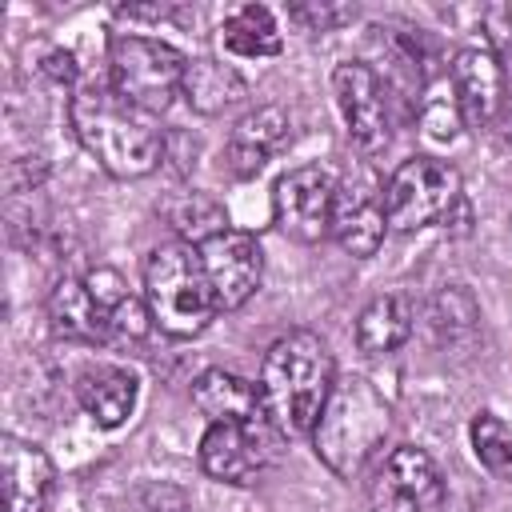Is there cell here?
I'll use <instances>...</instances> for the list:
<instances>
[{
    "mask_svg": "<svg viewBox=\"0 0 512 512\" xmlns=\"http://www.w3.org/2000/svg\"><path fill=\"white\" fill-rule=\"evenodd\" d=\"M192 404L200 408V416H208V424H244L264 416L260 388L224 368H208L192 380Z\"/></svg>",
    "mask_w": 512,
    "mask_h": 512,
    "instance_id": "cell-17",
    "label": "cell"
},
{
    "mask_svg": "<svg viewBox=\"0 0 512 512\" xmlns=\"http://www.w3.org/2000/svg\"><path fill=\"white\" fill-rule=\"evenodd\" d=\"M44 72H48L56 84H72V80H76V56L64 52V48L48 52V56H44Z\"/></svg>",
    "mask_w": 512,
    "mask_h": 512,
    "instance_id": "cell-28",
    "label": "cell"
},
{
    "mask_svg": "<svg viewBox=\"0 0 512 512\" xmlns=\"http://www.w3.org/2000/svg\"><path fill=\"white\" fill-rule=\"evenodd\" d=\"M388 428H392V408L376 392V384H368L364 376H344L332 384V396L312 428L316 456L336 476L352 480L372 460Z\"/></svg>",
    "mask_w": 512,
    "mask_h": 512,
    "instance_id": "cell-3",
    "label": "cell"
},
{
    "mask_svg": "<svg viewBox=\"0 0 512 512\" xmlns=\"http://www.w3.org/2000/svg\"><path fill=\"white\" fill-rule=\"evenodd\" d=\"M68 124L96 164L116 180H140L164 160V136L148 112L132 108L116 88L84 84L68 100Z\"/></svg>",
    "mask_w": 512,
    "mask_h": 512,
    "instance_id": "cell-2",
    "label": "cell"
},
{
    "mask_svg": "<svg viewBox=\"0 0 512 512\" xmlns=\"http://www.w3.org/2000/svg\"><path fill=\"white\" fill-rule=\"evenodd\" d=\"M384 232H388L384 192L364 176H348L336 188V204H332V236H336V244L348 256L368 260L384 244Z\"/></svg>",
    "mask_w": 512,
    "mask_h": 512,
    "instance_id": "cell-13",
    "label": "cell"
},
{
    "mask_svg": "<svg viewBox=\"0 0 512 512\" xmlns=\"http://www.w3.org/2000/svg\"><path fill=\"white\" fill-rule=\"evenodd\" d=\"M48 320L52 332L76 344H104L116 328L108 320V312L100 308V300L92 296V288L76 276H64L52 292H48Z\"/></svg>",
    "mask_w": 512,
    "mask_h": 512,
    "instance_id": "cell-15",
    "label": "cell"
},
{
    "mask_svg": "<svg viewBox=\"0 0 512 512\" xmlns=\"http://www.w3.org/2000/svg\"><path fill=\"white\" fill-rule=\"evenodd\" d=\"M220 40L232 56H248V60H264L284 48L280 24H276L272 8H264V4H240L236 12H228Z\"/></svg>",
    "mask_w": 512,
    "mask_h": 512,
    "instance_id": "cell-20",
    "label": "cell"
},
{
    "mask_svg": "<svg viewBox=\"0 0 512 512\" xmlns=\"http://www.w3.org/2000/svg\"><path fill=\"white\" fill-rule=\"evenodd\" d=\"M0 476H4V512H44L52 496L56 468L48 452L32 440H0Z\"/></svg>",
    "mask_w": 512,
    "mask_h": 512,
    "instance_id": "cell-14",
    "label": "cell"
},
{
    "mask_svg": "<svg viewBox=\"0 0 512 512\" xmlns=\"http://www.w3.org/2000/svg\"><path fill=\"white\" fill-rule=\"evenodd\" d=\"M492 132H496V140H500L504 148H512V92H508L504 108L496 112V120H492Z\"/></svg>",
    "mask_w": 512,
    "mask_h": 512,
    "instance_id": "cell-29",
    "label": "cell"
},
{
    "mask_svg": "<svg viewBox=\"0 0 512 512\" xmlns=\"http://www.w3.org/2000/svg\"><path fill=\"white\" fill-rule=\"evenodd\" d=\"M468 220H472V208H468V200L460 196V200L452 204V212L444 216V228L452 224V232H468Z\"/></svg>",
    "mask_w": 512,
    "mask_h": 512,
    "instance_id": "cell-30",
    "label": "cell"
},
{
    "mask_svg": "<svg viewBox=\"0 0 512 512\" xmlns=\"http://www.w3.org/2000/svg\"><path fill=\"white\" fill-rule=\"evenodd\" d=\"M448 84H452V96H456V104H460L464 124H472V128H492L496 112H500L504 100H508V72H504V60H500L492 48H460V52L452 56Z\"/></svg>",
    "mask_w": 512,
    "mask_h": 512,
    "instance_id": "cell-11",
    "label": "cell"
},
{
    "mask_svg": "<svg viewBox=\"0 0 512 512\" xmlns=\"http://www.w3.org/2000/svg\"><path fill=\"white\" fill-rule=\"evenodd\" d=\"M332 92H336V104L344 112V124H348V136H352L356 152L360 156L384 152L388 136H392V124H388L380 76L364 60H344L332 72Z\"/></svg>",
    "mask_w": 512,
    "mask_h": 512,
    "instance_id": "cell-9",
    "label": "cell"
},
{
    "mask_svg": "<svg viewBox=\"0 0 512 512\" xmlns=\"http://www.w3.org/2000/svg\"><path fill=\"white\" fill-rule=\"evenodd\" d=\"M476 320H480V308H476V300H472L468 288L452 284V288L436 292V300H432V328L436 332H448V340H452V336L472 332Z\"/></svg>",
    "mask_w": 512,
    "mask_h": 512,
    "instance_id": "cell-23",
    "label": "cell"
},
{
    "mask_svg": "<svg viewBox=\"0 0 512 512\" xmlns=\"http://www.w3.org/2000/svg\"><path fill=\"white\" fill-rule=\"evenodd\" d=\"M336 384V364L328 344L308 332L296 328L288 336H280L260 364V408L264 420L280 432V436H304L316 428L328 396Z\"/></svg>",
    "mask_w": 512,
    "mask_h": 512,
    "instance_id": "cell-1",
    "label": "cell"
},
{
    "mask_svg": "<svg viewBox=\"0 0 512 512\" xmlns=\"http://www.w3.org/2000/svg\"><path fill=\"white\" fill-rule=\"evenodd\" d=\"M440 496H444V480L436 460L412 444L392 448L368 484V500L376 512H432Z\"/></svg>",
    "mask_w": 512,
    "mask_h": 512,
    "instance_id": "cell-8",
    "label": "cell"
},
{
    "mask_svg": "<svg viewBox=\"0 0 512 512\" xmlns=\"http://www.w3.org/2000/svg\"><path fill=\"white\" fill-rule=\"evenodd\" d=\"M412 336V304L400 292L376 296L360 316H356V348L368 356L392 352Z\"/></svg>",
    "mask_w": 512,
    "mask_h": 512,
    "instance_id": "cell-19",
    "label": "cell"
},
{
    "mask_svg": "<svg viewBox=\"0 0 512 512\" xmlns=\"http://www.w3.org/2000/svg\"><path fill=\"white\" fill-rule=\"evenodd\" d=\"M284 136H288V116H284V108L264 104V108L248 112V116L236 124V136H232V140H244V144H256V148L272 152Z\"/></svg>",
    "mask_w": 512,
    "mask_h": 512,
    "instance_id": "cell-25",
    "label": "cell"
},
{
    "mask_svg": "<svg viewBox=\"0 0 512 512\" xmlns=\"http://www.w3.org/2000/svg\"><path fill=\"white\" fill-rule=\"evenodd\" d=\"M264 160H268V152L256 148V144H244V140H232V144H228V168H232L240 180L256 176V172L264 168Z\"/></svg>",
    "mask_w": 512,
    "mask_h": 512,
    "instance_id": "cell-27",
    "label": "cell"
},
{
    "mask_svg": "<svg viewBox=\"0 0 512 512\" xmlns=\"http://www.w3.org/2000/svg\"><path fill=\"white\" fill-rule=\"evenodd\" d=\"M164 212H168V224L184 236V244H200V240L232 228L228 216H224V208L212 196H204V192H184V196L168 200Z\"/></svg>",
    "mask_w": 512,
    "mask_h": 512,
    "instance_id": "cell-21",
    "label": "cell"
},
{
    "mask_svg": "<svg viewBox=\"0 0 512 512\" xmlns=\"http://www.w3.org/2000/svg\"><path fill=\"white\" fill-rule=\"evenodd\" d=\"M180 96L200 112V116H216L240 100H248V84L244 76L232 68V64H220V60H188V72H184V84H180Z\"/></svg>",
    "mask_w": 512,
    "mask_h": 512,
    "instance_id": "cell-18",
    "label": "cell"
},
{
    "mask_svg": "<svg viewBox=\"0 0 512 512\" xmlns=\"http://www.w3.org/2000/svg\"><path fill=\"white\" fill-rule=\"evenodd\" d=\"M196 252H200V264H204V276L212 284V296H216L220 312L240 308L260 288L264 252H260L256 236H248L240 228H224V232L200 240Z\"/></svg>",
    "mask_w": 512,
    "mask_h": 512,
    "instance_id": "cell-10",
    "label": "cell"
},
{
    "mask_svg": "<svg viewBox=\"0 0 512 512\" xmlns=\"http://www.w3.org/2000/svg\"><path fill=\"white\" fill-rule=\"evenodd\" d=\"M292 16H296V20H304L308 28L328 32V28L344 24V20H352V16H356V8H348V4H296V8H292Z\"/></svg>",
    "mask_w": 512,
    "mask_h": 512,
    "instance_id": "cell-26",
    "label": "cell"
},
{
    "mask_svg": "<svg viewBox=\"0 0 512 512\" xmlns=\"http://www.w3.org/2000/svg\"><path fill=\"white\" fill-rule=\"evenodd\" d=\"M468 432H472V452L484 464V472L512 484V424H504L492 412H480Z\"/></svg>",
    "mask_w": 512,
    "mask_h": 512,
    "instance_id": "cell-22",
    "label": "cell"
},
{
    "mask_svg": "<svg viewBox=\"0 0 512 512\" xmlns=\"http://www.w3.org/2000/svg\"><path fill=\"white\" fill-rule=\"evenodd\" d=\"M460 196L464 192H460V176L452 164H444L436 156H412L384 184L388 228H396V232L428 228V224L444 220Z\"/></svg>",
    "mask_w": 512,
    "mask_h": 512,
    "instance_id": "cell-6",
    "label": "cell"
},
{
    "mask_svg": "<svg viewBox=\"0 0 512 512\" xmlns=\"http://www.w3.org/2000/svg\"><path fill=\"white\" fill-rule=\"evenodd\" d=\"M460 124H464V116H460V104L452 96V84H448V92L444 88H432L424 96V104H420V128H424V136L432 144H452L460 136Z\"/></svg>",
    "mask_w": 512,
    "mask_h": 512,
    "instance_id": "cell-24",
    "label": "cell"
},
{
    "mask_svg": "<svg viewBox=\"0 0 512 512\" xmlns=\"http://www.w3.org/2000/svg\"><path fill=\"white\" fill-rule=\"evenodd\" d=\"M76 400L100 428H120L136 408V376L120 364H88L76 376Z\"/></svg>",
    "mask_w": 512,
    "mask_h": 512,
    "instance_id": "cell-16",
    "label": "cell"
},
{
    "mask_svg": "<svg viewBox=\"0 0 512 512\" xmlns=\"http://www.w3.org/2000/svg\"><path fill=\"white\" fill-rule=\"evenodd\" d=\"M508 20H512V8H508Z\"/></svg>",
    "mask_w": 512,
    "mask_h": 512,
    "instance_id": "cell-31",
    "label": "cell"
},
{
    "mask_svg": "<svg viewBox=\"0 0 512 512\" xmlns=\"http://www.w3.org/2000/svg\"><path fill=\"white\" fill-rule=\"evenodd\" d=\"M268 460H272V448L256 420L208 424L200 440V468L224 484H252L268 468Z\"/></svg>",
    "mask_w": 512,
    "mask_h": 512,
    "instance_id": "cell-12",
    "label": "cell"
},
{
    "mask_svg": "<svg viewBox=\"0 0 512 512\" xmlns=\"http://www.w3.org/2000/svg\"><path fill=\"white\" fill-rule=\"evenodd\" d=\"M336 176L324 164L288 168L272 188V220L296 244H320L332 232V204H336Z\"/></svg>",
    "mask_w": 512,
    "mask_h": 512,
    "instance_id": "cell-7",
    "label": "cell"
},
{
    "mask_svg": "<svg viewBox=\"0 0 512 512\" xmlns=\"http://www.w3.org/2000/svg\"><path fill=\"white\" fill-rule=\"evenodd\" d=\"M144 300L152 308L156 328L176 340L200 336L212 324V316L220 312L212 284L204 276L200 252H196V244H184V240L152 248L148 264H144Z\"/></svg>",
    "mask_w": 512,
    "mask_h": 512,
    "instance_id": "cell-4",
    "label": "cell"
},
{
    "mask_svg": "<svg viewBox=\"0 0 512 512\" xmlns=\"http://www.w3.org/2000/svg\"><path fill=\"white\" fill-rule=\"evenodd\" d=\"M108 64H112V88L148 116L164 112L172 96H180V84L188 72V56L180 48L152 36H136V32L112 36Z\"/></svg>",
    "mask_w": 512,
    "mask_h": 512,
    "instance_id": "cell-5",
    "label": "cell"
}]
</instances>
